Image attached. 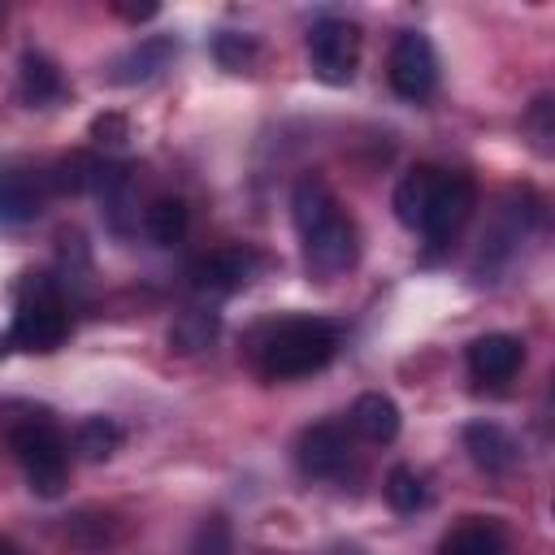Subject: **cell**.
Instances as JSON below:
<instances>
[{
    "label": "cell",
    "mask_w": 555,
    "mask_h": 555,
    "mask_svg": "<svg viewBox=\"0 0 555 555\" xmlns=\"http://www.w3.org/2000/svg\"><path fill=\"white\" fill-rule=\"evenodd\" d=\"M473 204H477L473 178L438 165H416L395 186V217L408 230H416L429 247H447L473 217Z\"/></svg>",
    "instance_id": "6da1fadb"
},
{
    "label": "cell",
    "mask_w": 555,
    "mask_h": 555,
    "mask_svg": "<svg viewBox=\"0 0 555 555\" xmlns=\"http://www.w3.org/2000/svg\"><path fill=\"white\" fill-rule=\"evenodd\" d=\"M291 217L304 243V260L321 278H338L356 264V221L321 178H299L291 191Z\"/></svg>",
    "instance_id": "7a4b0ae2"
},
{
    "label": "cell",
    "mask_w": 555,
    "mask_h": 555,
    "mask_svg": "<svg viewBox=\"0 0 555 555\" xmlns=\"http://www.w3.org/2000/svg\"><path fill=\"white\" fill-rule=\"evenodd\" d=\"M338 351V330L321 317L286 321L260 343V373L273 382H295L321 373Z\"/></svg>",
    "instance_id": "3957f363"
},
{
    "label": "cell",
    "mask_w": 555,
    "mask_h": 555,
    "mask_svg": "<svg viewBox=\"0 0 555 555\" xmlns=\"http://www.w3.org/2000/svg\"><path fill=\"white\" fill-rule=\"evenodd\" d=\"M9 451H13V460L26 473V481H30L35 494L56 499L65 490V477H69V442H65V434L52 421L30 416V421L13 425Z\"/></svg>",
    "instance_id": "277c9868"
},
{
    "label": "cell",
    "mask_w": 555,
    "mask_h": 555,
    "mask_svg": "<svg viewBox=\"0 0 555 555\" xmlns=\"http://www.w3.org/2000/svg\"><path fill=\"white\" fill-rule=\"evenodd\" d=\"M65 334H69V312H65L56 286L48 278H30L17 295L9 343L22 351H56L65 343Z\"/></svg>",
    "instance_id": "5b68a950"
},
{
    "label": "cell",
    "mask_w": 555,
    "mask_h": 555,
    "mask_svg": "<svg viewBox=\"0 0 555 555\" xmlns=\"http://www.w3.org/2000/svg\"><path fill=\"white\" fill-rule=\"evenodd\" d=\"M308 65L321 82L347 87L360 65V26L347 17H321L308 30Z\"/></svg>",
    "instance_id": "8992f818"
},
{
    "label": "cell",
    "mask_w": 555,
    "mask_h": 555,
    "mask_svg": "<svg viewBox=\"0 0 555 555\" xmlns=\"http://www.w3.org/2000/svg\"><path fill=\"white\" fill-rule=\"evenodd\" d=\"M386 78H390V91L408 104H421L434 95L438 87V56H434V43L421 35V30H403L395 35L390 43V61H386Z\"/></svg>",
    "instance_id": "52a82bcc"
},
{
    "label": "cell",
    "mask_w": 555,
    "mask_h": 555,
    "mask_svg": "<svg viewBox=\"0 0 555 555\" xmlns=\"http://www.w3.org/2000/svg\"><path fill=\"white\" fill-rule=\"evenodd\" d=\"M260 269V256L247 251V247H217L208 256H199L191 264V286L195 295H208V299H221V295H234L243 291Z\"/></svg>",
    "instance_id": "ba28073f"
},
{
    "label": "cell",
    "mask_w": 555,
    "mask_h": 555,
    "mask_svg": "<svg viewBox=\"0 0 555 555\" xmlns=\"http://www.w3.org/2000/svg\"><path fill=\"white\" fill-rule=\"evenodd\" d=\"M295 460H299V468H304L308 477L330 481V477H338V473L351 464V442H347V434H343L338 425L321 421V425H308V429L299 434Z\"/></svg>",
    "instance_id": "9c48e42d"
},
{
    "label": "cell",
    "mask_w": 555,
    "mask_h": 555,
    "mask_svg": "<svg viewBox=\"0 0 555 555\" xmlns=\"http://www.w3.org/2000/svg\"><path fill=\"white\" fill-rule=\"evenodd\" d=\"M525 364V343L516 334H481L468 343V373L481 386H503L520 373Z\"/></svg>",
    "instance_id": "30bf717a"
},
{
    "label": "cell",
    "mask_w": 555,
    "mask_h": 555,
    "mask_svg": "<svg viewBox=\"0 0 555 555\" xmlns=\"http://www.w3.org/2000/svg\"><path fill=\"white\" fill-rule=\"evenodd\" d=\"M43 212V178L26 165H0V221H35Z\"/></svg>",
    "instance_id": "8fae6325"
},
{
    "label": "cell",
    "mask_w": 555,
    "mask_h": 555,
    "mask_svg": "<svg viewBox=\"0 0 555 555\" xmlns=\"http://www.w3.org/2000/svg\"><path fill=\"white\" fill-rule=\"evenodd\" d=\"M464 451H468L473 464L486 468V473H507V468L520 460V442H516L503 425H494V421H473V425H464Z\"/></svg>",
    "instance_id": "7c38bea8"
},
{
    "label": "cell",
    "mask_w": 555,
    "mask_h": 555,
    "mask_svg": "<svg viewBox=\"0 0 555 555\" xmlns=\"http://www.w3.org/2000/svg\"><path fill=\"white\" fill-rule=\"evenodd\" d=\"M399 425H403V416H399L395 399L382 395V390H369V395H360V399L351 403V429H356L364 442H373V447L395 442V438H399Z\"/></svg>",
    "instance_id": "4fadbf2b"
},
{
    "label": "cell",
    "mask_w": 555,
    "mask_h": 555,
    "mask_svg": "<svg viewBox=\"0 0 555 555\" xmlns=\"http://www.w3.org/2000/svg\"><path fill=\"white\" fill-rule=\"evenodd\" d=\"M173 39H139L126 56H117L113 61V82H121V87H134V82H147V78H156L160 69H169V61H173Z\"/></svg>",
    "instance_id": "5bb4252c"
},
{
    "label": "cell",
    "mask_w": 555,
    "mask_h": 555,
    "mask_svg": "<svg viewBox=\"0 0 555 555\" xmlns=\"http://www.w3.org/2000/svg\"><path fill=\"white\" fill-rule=\"evenodd\" d=\"M438 555H512L507 546V533L494 525V520H464L455 525L442 542H438Z\"/></svg>",
    "instance_id": "9a60e30c"
},
{
    "label": "cell",
    "mask_w": 555,
    "mask_h": 555,
    "mask_svg": "<svg viewBox=\"0 0 555 555\" xmlns=\"http://www.w3.org/2000/svg\"><path fill=\"white\" fill-rule=\"evenodd\" d=\"M186 225H191V208L182 195H156L143 212V230L156 247H173L186 238Z\"/></svg>",
    "instance_id": "2e32d148"
},
{
    "label": "cell",
    "mask_w": 555,
    "mask_h": 555,
    "mask_svg": "<svg viewBox=\"0 0 555 555\" xmlns=\"http://www.w3.org/2000/svg\"><path fill=\"white\" fill-rule=\"evenodd\" d=\"M121 442H126V429H121L113 416H87V421H78V429H74V451H78L87 464H100V460L117 455Z\"/></svg>",
    "instance_id": "e0dca14e"
},
{
    "label": "cell",
    "mask_w": 555,
    "mask_h": 555,
    "mask_svg": "<svg viewBox=\"0 0 555 555\" xmlns=\"http://www.w3.org/2000/svg\"><path fill=\"white\" fill-rule=\"evenodd\" d=\"M61 91H65L61 69L43 52H26L22 56V100L30 108H48L52 100H61Z\"/></svg>",
    "instance_id": "ac0fdd59"
},
{
    "label": "cell",
    "mask_w": 555,
    "mask_h": 555,
    "mask_svg": "<svg viewBox=\"0 0 555 555\" xmlns=\"http://www.w3.org/2000/svg\"><path fill=\"white\" fill-rule=\"evenodd\" d=\"M382 494H386V503H390L399 516H412V512H421V507L429 503V490H425L421 473H416V468H408V464H395V468L386 473Z\"/></svg>",
    "instance_id": "d6986e66"
},
{
    "label": "cell",
    "mask_w": 555,
    "mask_h": 555,
    "mask_svg": "<svg viewBox=\"0 0 555 555\" xmlns=\"http://www.w3.org/2000/svg\"><path fill=\"white\" fill-rule=\"evenodd\" d=\"M217 338V317L212 312H182L178 321H173V330H169V343L178 347V351H204L208 343Z\"/></svg>",
    "instance_id": "ffe728a7"
},
{
    "label": "cell",
    "mask_w": 555,
    "mask_h": 555,
    "mask_svg": "<svg viewBox=\"0 0 555 555\" xmlns=\"http://www.w3.org/2000/svg\"><path fill=\"white\" fill-rule=\"evenodd\" d=\"M186 555H234V533H230L225 516H204L191 533Z\"/></svg>",
    "instance_id": "44dd1931"
},
{
    "label": "cell",
    "mask_w": 555,
    "mask_h": 555,
    "mask_svg": "<svg viewBox=\"0 0 555 555\" xmlns=\"http://www.w3.org/2000/svg\"><path fill=\"white\" fill-rule=\"evenodd\" d=\"M212 48H217V61L225 69H247L251 56H256V39L251 35H217Z\"/></svg>",
    "instance_id": "7402d4cb"
},
{
    "label": "cell",
    "mask_w": 555,
    "mask_h": 555,
    "mask_svg": "<svg viewBox=\"0 0 555 555\" xmlns=\"http://www.w3.org/2000/svg\"><path fill=\"white\" fill-rule=\"evenodd\" d=\"M91 134H108V143H121L126 139V121L121 117H95V126H91Z\"/></svg>",
    "instance_id": "603a6c76"
},
{
    "label": "cell",
    "mask_w": 555,
    "mask_h": 555,
    "mask_svg": "<svg viewBox=\"0 0 555 555\" xmlns=\"http://www.w3.org/2000/svg\"><path fill=\"white\" fill-rule=\"evenodd\" d=\"M117 13L130 17V22H143V17H156V4H143V9H134V4H117Z\"/></svg>",
    "instance_id": "cb8c5ba5"
},
{
    "label": "cell",
    "mask_w": 555,
    "mask_h": 555,
    "mask_svg": "<svg viewBox=\"0 0 555 555\" xmlns=\"http://www.w3.org/2000/svg\"><path fill=\"white\" fill-rule=\"evenodd\" d=\"M0 555H22V551H17V546H13L9 538H0Z\"/></svg>",
    "instance_id": "d4e9b609"
}]
</instances>
